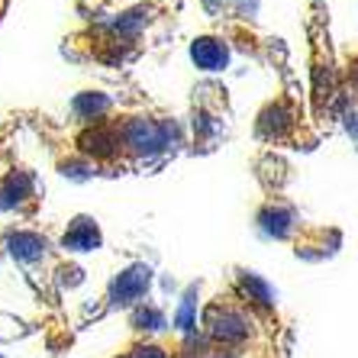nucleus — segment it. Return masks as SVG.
<instances>
[{
	"mask_svg": "<svg viewBox=\"0 0 358 358\" xmlns=\"http://www.w3.org/2000/svg\"><path fill=\"white\" fill-rule=\"evenodd\" d=\"M191 59L197 62L203 71H223V65H226V45L220 39L203 36V39H197L191 45Z\"/></svg>",
	"mask_w": 358,
	"mask_h": 358,
	"instance_id": "nucleus-4",
	"label": "nucleus"
},
{
	"mask_svg": "<svg viewBox=\"0 0 358 358\" xmlns=\"http://www.w3.org/2000/svg\"><path fill=\"white\" fill-rule=\"evenodd\" d=\"M200 333L213 352L229 358H287L284 326L268 284L239 271L233 287L213 297L200 313Z\"/></svg>",
	"mask_w": 358,
	"mask_h": 358,
	"instance_id": "nucleus-1",
	"label": "nucleus"
},
{
	"mask_svg": "<svg viewBox=\"0 0 358 358\" xmlns=\"http://www.w3.org/2000/svg\"><path fill=\"white\" fill-rule=\"evenodd\" d=\"M149 281H152V271L145 265L126 268L123 275L110 284L107 297H103V300H107V303H103V310H117V307H129V303H136L142 294L149 291Z\"/></svg>",
	"mask_w": 358,
	"mask_h": 358,
	"instance_id": "nucleus-2",
	"label": "nucleus"
},
{
	"mask_svg": "<svg viewBox=\"0 0 358 358\" xmlns=\"http://www.w3.org/2000/svg\"><path fill=\"white\" fill-rule=\"evenodd\" d=\"M62 245L68 252H91L100 245V229L91 217H78L68 223L65 236H62Z\"/></svg>",
	"mask_w": 358,
	"mask_h": 358,
	"instance_id": "nucleus-3",
	"label": "nucleus"
}]
</instances>
